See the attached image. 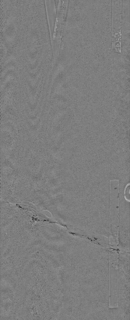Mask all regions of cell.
Returning a JSON list of instances; mask_svg holds the SVG:
<instances>
[{
	"label": "cell",
	"mask_w": 130,
	"mask_h": 320,
	"mask_svg": "<svg viewBox=\"0 0 130 320\" xmlns=\"http://www.w3.org/2000/svg\"><path fill=\"white\" fill-rule=\"evenodd\" d=\"M118 240L122 245L129 244L130 197L123 192L119 198Z\"/></svg>",
	"instance_id": "obj_1"
}]
</instances>
